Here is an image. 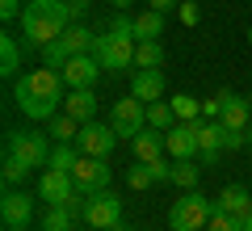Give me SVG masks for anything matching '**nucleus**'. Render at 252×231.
<instances>
[{"instance_id": "19", "label": "nucleus", "mask_w": 252, "mask_h": 231, "mask_svg": "<svg viewBox=\"0 0 252 231\" xmlns=\"http://www.w3.org/2000/svg\"><path fill=\"white\" fill-rule=\"evenodd\" d=\"M215 210H223V214H235V219H240V214H248V210H252V194H248L244 185H227L223 194H219Z\"/></svg>"}, {"instance_id": "29", "label": "nucleus", "mask_w": 252, "mask_h": 231, "mask_svg": "<svg viewBox=\"0 0 252 231\" xmlns=\"http://www.w3.org/2000/svg\"><path fill=\"white\" fill-rule=\"evenodd\" d=\"M198 172H202V168H193V160H172V185L198 189Z\"/></svg>"}, {"instance_id": "33", "label": "nucleus", "mask_w": 252, "mask_h": 231, "mask_svg": "<svg viewBox=\"0 0 252 231\" xmlns=\"http://www.w3.org/2000/svg\"><path fill=\"white\" fill-rule=\"evenodd\" d=\"M206 231H240V219H235V214H223V210H215V219L206 223Z\"/></svg>"}, {"instance_id": "9", "label": "nucleus", "mask_w": 252, "mask_h": 231, "mask_svg": "<svg viewBox=\"0 0 252 231\" xmlns=\"http://www.w3.org/2000/svg\"><path fill=\"white\" fill-rule=\"evenodd\" d=\"M72 181H76V189H80V194L105 189V185H109V164H105V156H80V160H76V168H72Z\"/></svg>"}, {"instance_id": "27", "label": "nucleus", "mask_w": 252, "mask_h": 231, "mask_svg": "<svg viewBox=\"0 0 252 231\" xmlns=\"http://www.w3.org/2000/svg\"><path fill=\"white\" fill-rule=\"evenodd\" d=\"M172 122H177V114H172L168 101H152V105H147V126H156V131H172Z\"/></svg>"}, {"instance_id": "23", "label": "nucleus", "mask_w": 252, "mask_h": 231, "mask_svg": "<svg viewBox=\"0 0 252 231\" xmlns=\"http://www.w3.org/2000/svg\"><path fill=\"white\" fill-rule=\"evenodd\" d=\"M76 160H80V147L76 143H55L51 151V160H46V168H59V172H72Z\"/></svg>"}, {"instance_id": "18", "label": "nucleus", "mask_w": 252, "mask_h": 231, "mask_svg": "<svg viewBox=\"0 0 252 231\" xmlns=\"http://www.w3.org/2000/svg\"><path fill=\"white\" fill-rule=\"evenodd\" d=\"M219 151H223V122H198V156L215 164Z\"/></svg>"}, {"instance_id": "13", "label": "nucleus", "mask_w": 252, "mask_h": 231, "mask_svg": "<svg viewBox=\"0 0 252 231\" xmlns=\"http://www.w3.org/2000/svg\"><path fill=\"white\" fill-rule=\"evenodd\" d=\"M0 219H4L9 231H21L30 219H34V202H30L26 194H17V189H9V194L0 198Z\"/></svg>"}, {"instance_id": "28", "label": "nucleus", "mask_w": 252, "mask_h": 231, "mask_svg": "<svg viewBox=\"0 0 252 231\" xmlns=\"http://www.w3.org/2000/svg\"><path fill=\"white\" fill-rule=\"evenodd\" d=\"M51 134L59 143H76V134H80V122H76L72 114H55L51 118Z\"/></svg>"}, {"instance_id": "45", "label": "nucleus", "mask_w": 252, "mask_h": 231, "mask_svg": "<svg viewBox=\"0 0 252 231\" xmlns=\"http://www.w3.org/2000/svg\"><path fill=\"white\" fill-rule=\"evenodd\" d=\"M42 231H46V227H42Z\"/></svg>"}, {"instance_id": "17", "label": "nucleus", "mask_w": 252, "mask_h": 231, "mask_svg": "<svg viewBox=\"0 0 252 231\" xmlns=\"http://www.w3.org/2000/svg\"><path fill=\"white\" fill-rule=\"evenodd\" d=\"M130 147H135V160H143V164H152V160H160L164 151V131H156V126H147V131H139L135 139H130Z\"/></svg>"}, {"instance_id": "3", "label": "nucleus", "mask_w": 252, "mask_h": 231, "mask_svg": "<svg viewBox=\"0 0 252 231\" xmlns=\"http://www.w3.org/2000/svg\"><path fill=\"white\" fill-rule=\"evenodd\" d=\"M210 219H215V202H206L198 189H185V198H177L168 210L172 231H202Z\"/></svg>"}, {"instance_id": "25", "label": "nucleus", "mask_w": 252, "mask_h": 231, "mask_svg": "<svg viewBox=\"0 0 252 231\" xmlns=\"http://www.w3.org/2000/svg\"><path fill=\"white\" fill-rule=\"evenodd\" d=\"M160 63H164L160 38H152V42H139V46H135V67H160Z\"/></svg>"}, {"instance_id": "26", "label": "nucleus", "mask_w": 252, "mask_h": 231, "mask_svg": "<svg viewBox=\"0 0 252 231\" xmlns=\"http://www.w3.org/2000/svg\"><path fill=\"white\" fill-rule=\"evenodd\" d=\"M168 105H172V114H177V122H198V114H202V101H193L189 93H177Z\"/></svg>"}, {"instance_id": "32", "label": "nucleus", "mask_w": 252, "mask_h": 231, "mask_svg": "<svg viewBox=\"0 0 252 231\" xmlns=\"http://www.w3.org/2000/svg\"><path fill=\"white\" fill-rule=\"evenodd\" d=\"M26 172H30V164H21L17 156H4V185H17V181H26Z\"/></svg>"}, {"instance_id": "34", "label": "nucleus", "mask_w": 252, "mask_h": 231, "mask_svg": "<svg viewBox=\"0 0 252 231\" xmlns=\"http://www.w3.org/2000/svg\"><path fill=\"white\" fill-rule=\"evenodd\" d=\"M181 21H185V26H198V21H202V9H198V0H185V4H181Z\"/></svg>"}, {"instance_id": "35", "label": "nucleus", "mask_w": 252, "mask_h": 231, "mask_svg": "<svg viewBox=\"0 0 252 231\" xmlns=\"http://www.w3.org/2000/svg\"><path fill=\"white\" fill-rule=\"evenodd\" d=\"M109 30L122 34V38H135V17H114V26H109ZM135 42H139V38H135Z\"/></svg>"}, {"instance_id": "1", "label": "nucleus", "mask_w": 252, "mask_h": 231, "mask_svg": "<svg viewBox=\"0 0 252 231\" xmlns=\"http://www.w3.org/2000/svg\"><path fill=\"white\" fill-rule=\"evenodd\" d=\"M59 89H63V71L34 67V71H26V76H17V84H13V101L26 109V118L46 122V118L59 114Z\"/></svg>"}, {"instance_id": "44", "label": "nucleus", "mask_w": 252, "mask_h": 231, "mask_svg": "<svg viewBox=\"0 0 252 231\" xmlns=\"http://www.w3.org/2000/svg\"><path fill=\"white\" fill-rule=\"evenodd\" d=\"M248 46H252V30H248Z\"/></svg>"}, {"instance_id": "22", "label": "nucleus", "mask_w": 252, "mask_h": 231, "mask_svg": "<svg viewBox=\"0 0 252 231\" xmlns=\"http://www.w3.org/2000/svg\"><path fill=\"white\" fill-rule=\"evenodd\" d=\"M160 34H164V13L147 9L143 17H135V38L139 42H152V38H160Z\"/></svg>"}, {"instance_id": "40", "label": "nucleus", "mask_w": 252, "mask_h": 231, "mask_svg": "<svg viewBox=\"0 0 252 231\" xmlns=\"http://www.w3.org/2000/svg\"><path fill=\"white\" fill-rule=\"evenodd\" d=\"M240 231H252V210H248V214H240Z\"/></svg>"}, {"instance_id": "36", "label": "nucleus", "mask_w": 252, "mask_h": 231, "mask_svg": "<svg viewBox=\"0 0 252 231\" xmlns=\"http://www.w3.org/2000/svg\"><path fill=\"white\" fill-rule=\"evenodd\" d=\"M223 101H227V93H215V97L202 105V109H206V118H215V122H219V114H223Z\"/></svg>"}, {"instance_id": "14", "label": "nucleus", "mask_w": 252, "mask_h": 231, "mask_svg": "<svg viewBox=\"0 0 252 231\" xmlns=\"http://www.w3.org/2000/svg\"><path fill=\"white\" fill-rule=\"evenodd\" d=\"M130 97H139L143 105L160 101V97H164V71H160V67H139L135 80H130Z\"/></svg>"}, {"instance_id": "10", "label": "nucleus", "mask_w": 252, "mask_h": 231, "mask_svg": "<svg viewBox=\"0 0 252 231\" xmlns=\"http://www.w3.org/2000/svg\"><path fill=\"white\" fill-rule=\"evenodd\" d=\"M9 156H17L30 168H42L51 160V147H46L42 134H9Z\"/></svg>"}, {"instance_id": "30", "label": "nucleus", "mask_w": 252, "mask_h": 231, "mask_svg": "<svg viewBox=\"0 0 252 231\" xmlns=\"http://www.w3.org/2000/svg\"><path fill=\"white\" fill-rule=\"evenodd\" d=\"M72 219H76L72 206H51L46 219H42V227H46V231H72Z\"/></svg>"}, {"instance_id": "16", "label": "nucleus", "mask_w": 252, "mask_h": 231, "mask_svg": "<svg viewBox=\"0 0 252 231\" xmlns=\"http://www.w3.org/2000/svg\"><path fill=\"white\" fill-rule=\"evenodd\" d=\"M63 114H72L80 126L93 122V118H97V97H93V89H72L63 97Z\"/></svg>"}, {"instance_id": "39", "label": "nucleus", "mask_w": 252, "mask_h": 231, "mask_svg": "<svg viewBox=\"0 0 252 231\" xmlns=\"http://www.w3.org/2000/svg\"><path fill=\"white\" fill-rule=\"evenodd\" d=\"M147 4H152V9H156V13H172V9H181L177 0H147Z\"/></svg>"}, {"instance_id": "42", "label": "nucleus", "mask_w": 252, "mask_h": 231, "mask_svg": "<svg viewBox=\"0 0 252 231\" xmlns=\"http://www.w3.org/2000/svg\"><path fill=\"white\" fill-rule=\"evenodd\" d=\"M109 231H130V227H126V223H114V227H109Z\"/></svg>"}, {"instance_id": "43", "label": "nucleus", "mask_w": 252, "mask_h": 231, "mask_svg": "<svg viewBox=\"0 0 252 231\" xmlns=\"http://www.w3.org/2000/svg\"><path fill=\"white\" fill-rule=\"evenodd\" d=\"M248 147H252V126H248Z\"/></svg>"}, {"instance_id": "20", "label": "nucleus", "mask_w": 252, "mask_h": 231, "mask_svg": "<svg viewBox=\"0 0 252 231\" xmlns=\"http://www.w3.org/2000/svg\"><path fill=\"white\" fill-rule=\"evenodd\" d=\"M63 42H67V51H72V55H89L97 38H93V30H89V26H80V21H72V26L63 30Z\"/></svg>"}, {"instance_id": "15", "label": "nucleus", "mask_w": 252, "mask_h": 231, "mask_svg": "<svg viewBox=\"0 0 252 231\" xmlns=\"http://www.w3.org/2000/svg\"><path fill=\"white\" fill-rule=\"evenodd\" d=\"M219 122H223L227 131H248V126H252V101H248V97H235V93H227Z\"/></svg>"}, {"instance_id": "5", "label": "nucleus", "mask_w": 252, "mask_h": 231, "mask_svg": "<svg viewBox=\"0 0 252 231\" xmlns=\"http://www.w3.org/2000/svg\"><path fill=\"white\" fill-rule=\"evenodd\" d=\"M84 223L89 227H97V231H109L114 223H122V198L114 194V189H93L89 198H84Z\"/></svg>"}, {"instance_id": "12", "label": "nucleus", "mask_w": 252, "mask_h": 231, "mask_svg": "<svg viewBox=\"0 0 252 231\" xmlns=\"http://www.w3.org/2000/svg\"><path fill=\"white\" fill-rule=\"evenodd\" d=\"M97 76H101L97 55H72L67 67H63V84H67V89H93Z\"/></svg>"}, {"instance_id": "11", "label": "nucleus", "mask_w": 252, "mask_h": 231, "mask_svg": "<svg viewBox=\"0 0 252 231\" xmlns=\"http://www.w3.org/2000/svg\"><path fill=\"white\" fill-rule=\"evenodd\" d=\"M164 147L172 160H193L198 156V122H181L172 131H164Z\"/></svg>"}, {"instance_id": "31", "label": "nucleus", "mask_w": 252, "mask_h": 231, "mask_svg": "<svg viewBox=\"0 0 252 231\" xmlns=\"http://www.w3.org/2000/svg\"><path fill=\"white\" fill-rule=\"evenodd\" d=\"M126 185H130V189H147V185H156L152 164H143V160H139L135 168H126Z\"/></svg>"}, {"instance_id": "8", "label": "nucleus", "mask_w": 252, "mask_h": 231, "mask_svg": "<svg viewBox=\"0 0 252 231\" xmlns=\"http://www.w3.org/2000/svg\"><path fill=\"white\" fill-rule=\"evenodd\" d=\"M109 122H114L118 139H135V134L147 126V105H143L139 97H126V101H118V105H114Z\"/></svg>"}, {"instance_id": "7", "label": "nucleus", "mask_w": 252, "mask_h": 231, "mask_svg": "<svg viewBox=\"0 0 252 231\" xmlns=\"http://www.w3.org/2000/svg\"><path fill=\"white\" fill-rule=\"evenodd\" d=\"M114 143H118V131H114V122H84L80 126V134H76V147H80V156H109L114 151Z\"/></svg>"}, {"instance_id": "2", "label": "nucleus", "mask_w": 252, "mask_h": 231, "mask_svg": "<svg viewBox=\"0 0 252 231\" xmlns=\"http://www.w3.org/2000/svg\"><path fill=\"white\" fill-rule=\"evenodd\" d=\"M21 26H26V46H46L63 38V30L72 26V13L63 0H30L21 9Z\"/></svg>"}, {"instance_id": "4", "label": "nucleus", "mask_w": 252, "mask_h": 231, "mask_svg": "<svg viewBox=\"0 0 252 231\" xmlns=\"http://www.w3.org/2000/svg\"><path fill=\"white\" fill-rule=\"evenodd\" d=\"M135 38H122V34H97V42H93V55H97V63L105 71H126L135 67Z\"/></svg>"}, {"instance_id": "38", "label": "nucleus", "mask_w": 252, "mask_h": 231, "mask_svg": "<svg viewBox=\"0 0 252 231\" xmlns=\"http://www.w3.org/2000/svg\"><path fill=\"white\" fill-rule=\"evenodd\" d=\"M0 17H4V21L21 17V0H0Z\"/></svg>"}, {"instance_id": "6", "label": "nucleus", "mask_w": 252, "mask_h": 231, "mask_svg": "<svg viewBox=\"0 0 252 231\" xmlns=\"http://www.w3.org/2000/svg\"><path fill=\"white\" fill-rule=\"evenodd\" d=\"M38 194H42V202H51V206H72L76 214L84 210V202H80V189H76L72 172L46 168V172H42V181H38Z\"/></svg>"}, {"instance_id": "37", "label": "nucleus", "mask_w": 252, "mask_h": 231, "mask_svg": "<svg viewBox=\"0 0 252 231\" xmlns=\"http://www.w3.org/2000/svg\"><path fill=\"white\" fill-rule=\"evenodd\" d=\"M63 4H67V13H72V21H80L84 13L93 9V0H63Z\"/></svg>"}, {"instance_id": "21", "label": "nucleus", "mask_w": 252, "mask_h": 231, "mask_svg": "<svg viewBox=\"0 0 252 231\" xmlns=\"http://www.w3.org/2000/svg\"><path fill=\"white\" fill-rule=\"evenodd\" d=\"M17 67H21V46L13 34H4L0 38V76H17Z\"/></svg>"}, {"instance_id": "41", "label": "nucleus", "mask_w": 252, "mask_h": 231, "mask_svg": "<svg viewBox=\"0 0 252 231\" xmlns=\"http://www.w3.org/2000/svg\"><path fill=\"white\" fill-rule=\"evenodd\" d=\"M109 4H114V9H130V4H135V0H109Z\"/></svg>"}, {"instance_id": "24", "label": "nucleus", "mask_w": 252, "mask_h": 231, "mask_svg": "<svg viewBox=\"0 0 252 231\" xmlns=\"http://www.w3.org/2000/svg\"><path fill=\"white\" fill-rule=\"evenodd\" d=\"M38 55H42V63H46V67H55V71H63V67H67V59H72V51H67V42H63V38L38 46Z\"/></svg>"}]
</instances>
